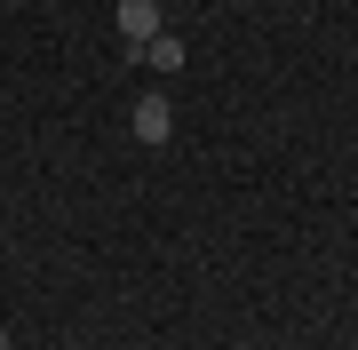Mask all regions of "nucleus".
<instances>
[{
    "mask_svg": "<svg viewBox=\"0 0 358 350\" xmlns=\"http://www.w3.org/2000/svg\"><path fill=\"white\" fill-rule=\"evenodd\" d=\"M128 128H136V143H167V136H176V104H167V96H143Z\"/></svg>",
    "mask_w": 358,
    "mask_h": 350,
    "instance_id": "1",
    "label": "nucleus"
},
{
    "mask_svg": "<svg viewBox=\"0 0 358 350\" xmlns=\"http://www.w3.org/2000/svg\"><path fill=\"white\" fill-rule=\"evenodd\" d=\"M120 40H159V0H120Z\"/></svg>",
    "mask_w": 358,
    "mask_h": 350,
    "instance_id": "2",
    "label": "nucleus"
},
{
    "mask_svg": "<svg viewBox=\"0 0 358 350\" xmlns=\"http://www.w3.org/2000/svg\"><path fill=\"white\" fill-rule=\"evenodd\" d=\"M128 56H143V64H152V72H183V40H143V48H128Z\"/></svg>",
    "mask_w": 358,
    "mask_h": 350,
    "instance_id": "3",
    "label": "nucleus"
},
{
    "mask_svg": "<svg viewBox=\"0 0 358 350\" xmlns=\"http://www.w3.org/2000/svg\"><path fill=\"white\" fill-rule=\"evenodd\" d=\"M0 350H8V335H0Z\"/></svg>",
    "mask_w": 358,
    "mask_h": 350,
    "instance_id": "4",
    "label": "nucleus"
}]
</instances>
